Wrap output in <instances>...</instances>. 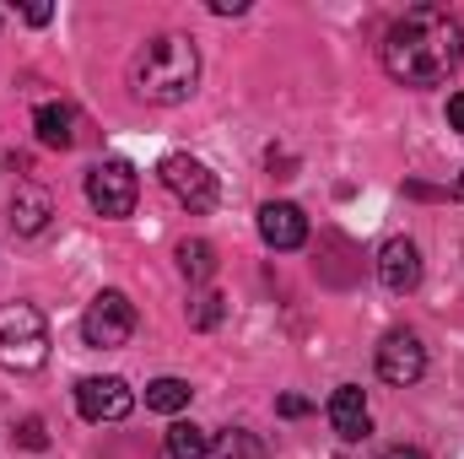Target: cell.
Masks as SVG:
<instances>
[{
  "mask_svg": "<svg viewBox=\"0 0 464 459\" xmlns=\"http://www.w3.org/2000/svg\"><path fill=\"white\" fill-rule=\"evenodd\" d=\"M222 303H227V298H217V292H206V298L195 303V330H211V325L222 319Z\"/></svg>",
  "mask_w": 464,
  "mask_h": 459,
  "instance_id": "18",
  "label": "cell"
},
{
  "mask_svg": "<svg viewBox=\"0 0 464 459\" xmlns=\"http://www.w3.org/2000/svg\"><path fill=\"white\" fill-rule=\"evenodd\" d=\"M16 444H22V449H44V444H49V433H44V422H38V416H27V422L16 427Z\"/></svg>",
  "mask_w": 464,
  "mask_h": 459,
  "instance_id": "19",
  "label": "cell"
},
{
  "mask_svg": "<svg viewBox=\"0 0 464 459\" xmlns=\"http://www.w3.org/2000/svg\"><path fill=\"white\" fill-rule=\"evenodd\" d=\"M168 459H211V433L195 422H173L168 427Z\"/></svg>",
  "mask_w": 464,
  "mask_h": 459,
  "instance_id": "14",
  "label": "cell"
},
{
  "mask_svg": "<svg viewBox=\"0 0 464 459\" xmlns=\"http://www.w3.org/2000/svg\"><path fill=\"white\" fill-rule=\"evenodd\" d=\"M76 411L87 416V422H124L130 411H135V389L114 378V373H103V378H82L76 384Z\"/></svg>",
  "mask_w": 464,
  "mask_h": 459,
  "instance_id": "7",
  "label": "cell"
},
{
  "mask_svg": "<svg viewBox=\"0 0 464 459\" xmlns=\"http://www.w3.org/2000/svg\"><path fill=\"white\" fill-rule=\"evenodd\" d=\"M259 238H265L270 249H303V243H308V217H303V206H292V200L259 206Z\"/></svg>",
  "mask_w": 464,
  "mask_h": 459,
  "instance_id": "10",
  "label": "cell"
},
{
  "mask_svg": "<svg viewBox=\"0 0 464 459\" xmlns=\"http://www.w3.org/2000/svg\"><path fill=\"white\" fill-rule=\"evenodd\" d=\"M303 411H308L303 395H281V416H303Z\"/></svg>",
  "mask_w": 464,
  "mask_h": 459,
  "instance_id": "21",
  "label": "cell"
},
{
  "mask_svg": "<svg viewBox=\"0 0 464 459\" xmlns=\"http://www.w3.org/2000/svg\"><path fill=\"white\" fill-rule=\"evenodd\" d=\"M464 60V27L443 5H411L383 38V71L405 87H438Z\"/></svg>",
  "mask_w": 464,
  "mask_h": 459,
  "instance_id": "1",
  "label": "cell"
},
{
  "mask_svg": "<svg viewBox=\"0 0 464 459\" xmlns=\"http://www.w3.org/2000/svg\"><path fill=\"white\" fill-rule=\"evenodd\" d=\"M162 184H168V195H173L179 206H189V211H211V206H217V173H211L200 157H184V151L162 157Z\"/></svg>",
  "mask_w": 464,
  "mask_h": 459,
  "instance_id": "6",
  "label": "cell"
},
{
  "mask_svg": "<svg viewBox=\"0 0 464 459\" xmlns=\"http://www.w3.org/2000/svg\"><path fill=\"white\" fill-rule=\"evenodd\" d=\"M135 195H140V179H135V168L130 162H98L92 173H87V200H92V211L98 217H130L135 211Z\"/></svg>",
  "mask_w": 464,
  "mask_h": 459,
  "instance_id": "5",
  "label": "cell"
},
{
  "mask_svg": "<svg viewBox=\"0 0 464 459\" xmlns=\"http://www.w3.org/2000/svg\"><path fill=\"white\" fill-rule=\"evenodd\" d=\"M265 438L259 433H248V427H227L217 444H211V459H265Z\"/></svg>",
  "mask_w": 464,
  "mask_h": 459,
  "instance_id": "15",
  "label": "cell"
},
{
  "mask_svg": "<svg viewBox=\"0 0 464 459\" xmlns=\"http://www.w3.org/2000/svg\"><path fill=\"white\" fill-rule=\"evenodd\" d=\"M49 217H54L49 195L38 184H16V195H11V228L22 232V238H33V232L49 228Z\"/></svg>",
  "mask_w": 464,
  "mask_h": 459,
  "instance_id": "12",
  "label": "cell"
},
{
  "mask_svg": "<svg viewBox=\"0 0 464 459\" xmlns=\"http://www.w3.org/2000/svg\"><path fill=\"white\" fill-rule=\"evenodd\" d=\"M49 16H54V11H49V5H27V22H33V27H44V22H49Z\"/></svg>",
  "mask_w": 464,
  "mask_h": 459,
  "instance_id": "24",
  "label": "cell"
},
{
  "mask_svg": "<svg viewBox=\"0 0 464 459\" xmlns=\"http://www.w3.org/2000/svg\"><path fill=\"white\" fill-rule=\"evenodd\" d=\"M49 362V325L33 303L0 308V367L5 373H38Z\"/></svg>",
  "mask_w": 464,
  "mask_h": 459,
  "instance_id": "3",
  "label": "cell"
},
{
  "mask_svg": "<svg viewBox=\"0 0 464 459\" xmlns=\"http://www.w3.org/2000/svg\"><path fill=\"white\" fill-rule=\"evenodd\" d=\"M421 373H427V346L416 341L411 330H389V336L378 341V378H383V384L405 389V384H416Z\"/></svg>",
  "mask_w": 464,
  "mask_h": 459,
  "instance_id": "8",
  "label": "cell"
},
{
  "mask_svg": "<svg viewBox=\"0 0 464 459\" xmlns=\"http://www.w3.org/2000/svg\"><path fill=\"white\" fill-rule=\"evenodd\" d=\"M217 16H243V0H211Z\"/></svg>",
  "mask_w": 464,
  "mask_h": 459,
  "instance_id": "22",
  "label": "cell"
},
{
  "mask_svg": "<svg viewBox=\"0 0 464 459\" xmlns=\"http://www.w3.org/2000/svg\"><path fill=\"white\" fill-rule=\"evenodd\" d=\"M454 195H459V200H464V173H459V184H454Z\"/></svg>",
  "mask_w": 464,
  "mask_h": 459,
  "instance_id": "25",
  "label": "cell"
},
{
  "mask_svg": "<svg viewBox=\"0 0 464 459\" xmlns=\"http://www.w3.org/2000/svg\"><path fill=\"white\" fill-rule=\"evenodd\" d=\"M135 336V303L124 292H98L82 314V341L98 346V351H114Z\"/></svg>",
  "mask_w": 464,
  "mask_h": 459,
  "instance_id": "4",
  "label": "cell"
},
{
  "mask_svg": "<svg viewBox=\"0 0 464 459\" xmlns=\"http://www.w3.org/2000/svg\"><path fill=\"white\" fill-rule=\"evenodd\" d=\"M33 130H38V141H44V146L65 151V146L76 141V114H71L65 103H44V109L33 114Z\"/></svg>",
  "mask_w": 464,
  "mask_h": 459,
  "instance_id": "13",
  "label": "cell"
},
{
  "mask_svg": "<svg viewBox=\"0 0 464 459\" xmlns=\"http://www.w3.org/2000/svg\"><path fill=\"white\" fill-rule=\"evenodd\" d=\"M130 87L135 98L157 103V109H179L195 98L200 87V49L184 38V33H157L135 49L130 60Z\"/></svg>",
  "mask_w": 464,
  "mask_h": 459,
  "instance_id": "2",
  "label": "cell"
},
{
  "mask_svg": "<svg viewBox=\"0 0 464 459\" xmlns=\"http://www.w3.org/2000/svg\"><path fill=\"white\" fill-rule=\"evenodd\" d=\"M378 281H383L394 298L416 292V287H421V249H416L411 238H389L383 254H378Z\"/></svg>",
  "mask_w": 464,
  "mask_h": 459,
  "instance_id": "9",
  "label": "cell"
},
{
  "mask_svg": "<svg viewBox=\"0 0 464 459\" xmlns=\"http://www.w3.org/2000/svg\"><path fill=\"white\" fill-rule=\"evenodd\" d=\"M179 270H184L189 281H211V270H217V249H211L206 238H184V243H179Z\"/></svg>",
  "mask_w": 464,
  "mask_h": 459,
  "instance_id": "16",
  "label": "cell"
},
{
  "mask_svg": "<svg viewBox=\"0 0 464 459\" xmlns=\"http://www.w3.org/2000/svg\"><path fill=\"white\" fill-rule=\"evenodd\" d=\"M189 384L184 378H157V384H146V411H162V416H173V411H184L189 405Z\"/></svg>",
  "mask_w": 464,
  "mask_h": 459,
  "instance_id": "17",
  "label": "cell"
},
{
  "mask_svg": "<svg viewBox=\"0 0 464 459\" xmlns=\"http://www.w3.org/2000/svg\"><path fill=\"white\" fill-rule=\"evenodd\" d=\"M330 427H335L346 444H356V438H367V433H372V416H367V395H362L356 384H341V389L330 395Z\"/></svg>",
  "mask_w": 464,
  "mask_h": 459,
  "instance_id": "11",
  "label": "cell"
},
{
  "mask_svg": "<svg viewBox=\"0 0 464 459\" xmlns=\"http://www.w3.org/2000/svg\"><path fill=\"white\" fill-rule=\"evenodd\" d=\"M383 459H427V454H421V449H411V444H394Z\"/></svg>",
  "mask_w": 464,
  "mask_h": 459,
  "instance_id": "23",
  "label": "cell"
},
{
  "mask_svg": "<svg viewBox=\"0 0 464 459\" xmlns=\"http://www.w3.org/2000/svg\"><path fill=\"white\" fill-rule=\"evenodd\" d=\"M449 124L464 135V93H454V98H449Z\"/></svg>",
  "mask_w": 464,
  "mask_h": 459,
  "instance_id": "20",
  "label": "cell"
}]
</instances>
